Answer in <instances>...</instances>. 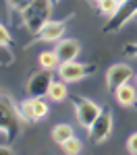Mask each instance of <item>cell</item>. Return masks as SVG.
Returning <instances> with one entry per match:
<instances>
[{
  "instance_id": "cell-1",
  "label": "cell",
  "mask_w": 137,
  "mask_h": 155,
  "mask_svg": "<svg viewBox=\"0 0 137 155\" xmlns=\"http://www.w3.org/2000/svg\"><path fill=\"white\" fill-rule=\"evenodd\" d=\"M52 6H54L52 0H33V2L21 12V23H23V27L29 33L37 35L39 29L50 21Z\"/></svg>"
},
{
  "instance_id": "cell-2",
  "label": "cell",
  "mask_w": 137,
  "mask_h": 155,
  "mask_svg": "<svg viewBox=\"0 0 137 155\" xmlns=\"http://www.w3.org/2000/svg\"><path fill=\"white\" fill-rule=\"evenodd\" d=\"M73 110H75V118L79 122V126L87 130L96 122V118L102 114L104 107L100 104H96V101H91V99H87V97H79V99L73 101Z\"/></svg>"
},
{
  "instance_id": "cell-3",
  "label": "cell",
  "mask_w": 137,
  "mask_h": 155,
  "mask_svg": "<svg viewBox=\"0 0 137 155\" xmlns=\"http://www.w3.org/2000/svg\"><path fill=\"white\" fill-rule=\"evenodd\" d=\"M110 134H112V112L102 110V114L96 118V122L87 128V137L96 145H102L110 139Z\"/></svg>"
},
{
  "instance_id": "cell-4",
  "label": "cell",
  "mask_w": 137,
  "mask_h": 155,
  "mask_svg": "<svg viewBox=\"0 0 137 155\" xmlns=\"http://www.w3.org/2000/svg\"><path fill=\"white\" fill-rule=\"evenodd\" d=\"M58 77L67 83H79L83 81L89 72L94 71V66H87L83 62H77V60H64L58 64Z\"/></svg>"
},
{
  "instance_id": "cell-5",
  "label": "cell",
  "mask_w": 137,
  "mask_h": 155,
  "mask_svg": "<svg viewBox=\"0 0 137 155\" xmlns=\"http://www.w3.org/2000/svg\"><path fill=\"white\" fill-rule=\"evenodd\" d=\"M131 79H135V72L129 64L118 62V64H112L110 68L106 71V85L110 89H116L125 83H131Z\"/></svg>"
},
{
  "instance_id": "cell-6",
  "label": "cell",
  "mask_w": 137,
  "mask_h": 155,
  "mask_svg": "<svg viewBox=\"0 0 137 155\" xmlns=\"http://www.w3.org/2000/svg\"><path fill=\"white\" fill-rule=\"evenodd\" d=\"M50 83H52V77L50 71H37L29 77L27 81V97H46L48 95Z\"/></svg>"
},
{
  "instance_id": "cell-7",
  "label": "cell",
  "mask_w": 137,
  "mask_h": 155,
  "mask_svg": "<svg viewBox=\"0 0 137 155\" xmlns=\"http://www.w3.org/2000/svg\"><path fill=\"white\" fill-rule=\"evenodd\" d=\"M54 52L60 58V62L64 60H75L81 52V44L73 39V37H60L58 41H54Z\"/></svg>"
},
{
  "instance_id": "cell-8",
  "label": "cell",
  "mask_w": 137,
  "mask_h": 155,
  "mask_svg": "<svg viewBox=\"0 0 137 155\" xmlns=\"http://www.w3.org/2000/svg\"><path fill=\"white\" fill-rule=\"evenodd\" d=\"M64 31H67V23H64V21H54V19H50L48 23L39 29L37 39L54 44V41H58L60 37H64Z\"/></svg>"
},
{
  "instance_id": "cell-9",
  "label": "cell",
  "mask_w": 137,
  "mask_h": 155,
  "mask_svg": "<svg viewBox=\"0 0 137 155\" xmlns=\"http://www.w3.org/2000/svg\"><path fill=\"white\" fill-rule=\"evenodd\" d=\"M137 15V0H127V4H123L121 6V11H118V15L114 17V19H110V23H108V27H106V31H116V29H121L125 23H129L133 17Z\"/></svg>"
},
{
  "instance_id": "cell-10",
  "label": "cell",
  "mask_w": 137,
  "mask_h": 155,
  "mask_svg": "<svg viewBox=\"0 0 137 155\" xmlns=\"http://www.w3.org/2000/svg\"><path fill=\"white\" fill-rule=\"evenodd\" d=\"M114 97L118 101V106L123 107H133L137 104V87L131 83H125L114 89Z\"/></svg>"
},
{
  "instance_id": "cell-11",
  "label": "cell",
  "mask_w": 137,
  "mask_h": 155,
  "mask_svg": "<svg viewBox=\"0 0 137 155\" xmlns=\"http://www.w3.org/2000/svg\"><path fill=\"white\" fill-rule=\"evenodd\" d=\"M67 81H52L50 83V89H48V99L50 101H54V104H60V101H64L67 97H69V87H67Z\"/></svg>"
},
{
  "instance_id": "cell-12",
  "label": "cell",
  "mask_w": 137,
  "mask_h": 155,
  "mask_svg": "<svg viewBox=\"0 0 137 155\" xmlns=\"http://www.w3.org/2000/svg\"><path fill=\"white\" fill-rule=\"evenodd\" d=\"M15 126H17V122H15V114H12V110L6 106V104L0 101V132H4V134L9 137Z\"/></svg>"
},
{
  "instance_id": "cell-13",
  "label": "cell",
  "mask_w": 137,
  "mask_h": 155,
  "mask_svg": "<svg viewBox=\"0 0 137 155\" xmlns=\"http://www.w3.org/2000/svg\"><path fill=\"white\" fill-rule=\"evenodd\" d=\"M50 137H52V141H54L56 145H60V147H62L71 137H75V130H73L71 124H64V122H62V124H56V126L52 128Z\"/></svg>"
},
{
  "instance_id": "cell-14",
  "label": "cell",
  "mask_w": 137,
  "mask_h": 155,
  "mask_svg": "<svg viewBox=\"0 0 137 155\" xmlns=\"http://www.w3.org/2000/svg\"><path fill=\"white\" fill-rule=\"evenodd\" d=\"M37 62H39V68H44V71H56L60 64V58L56 56L54 50H44V52H39Z\"/></svg>"
},
{
  "instance_id": "cell-15",
  "label": "cell",
  "mask_w": 137,
  "mask_h": 155,
  "mask_svg": "<svg viewBox=\"0 0 137 155\" xmlns=\"http://www.w3.org/2000/svg\"><path fill=\"white\" fill-rule=\"evenodd\" d=\"M96 4H98L100 15H104V17H108V19H114V17L118 15V11H121V4H118L116 0H98Z\"/></svg>"
},
{
  "instance_id": "cell-16",
  "label": "cell",
  "mask_w": 137,
  "mask_h": 155,
  "mask_svg": "<svg viewBox=\"0 0 137 155\" xmlns=\"http://www.w3.org/2000/svg\"><path fill=\"white\" fill-rule=\"evenodd\" d=\"M31 99H33V122H39L48 116L50 106L44 97H31Z\"/></svg>"
},
{
  "instance_id": "cell-17",
  "label": "cell",
  "mask_w": 137,
  "mask_h": 155,
  "mask_svg": "<svg viewBox=\"0 0 137 155\" xmlns=\"http://www.w3.org/2000/svg\"><path fill=\"white\" fill-rule=\"evenodd\" d=\"M19 112L27 122H33V99L27 97V99H21L19 101Z\"/></svg>"
},
{
  "instance_id": "cell-18",
  "label": "cell",
  "mask_w": 137,
  "mask_h": 155,
  "mask_svg": "<svg viewBox=\"0 0 137 155\" xmlns=\"http://www.w3.org/2000/svg\"><path fill=\"white\" fill-rule=\"evenodd\" d=\"M81 149H83V145H81V141L77 137H71L67 143L62 145V151L67 155H77V153H81Z\"/></svg>"
},
{
  "instance_id": "cell-19",
  "label": "cell",
  "mask_w": 137,
  "mask_h": 155,
  "mask_svg": "<svg viewBox=\"0 0 137 155\" xmlns=\"http://www.w3.org/2000/svg\"><path fill=\"white\" fill-rule=\"evenodd\" d=\"M4 2H6V8L11 12H23L33 0H4Z\"/></svg>"
},
{
  "instance_id": "cell-20",
  "label": "cell",
  "mask_w": 137,
  "mask_h": 155,
  "mask_svg": "<svg viewBox=\"0 0 137 155\" xmlns=\"http://www.w3.org/2000/svg\"><path fill=\"white\" fill-rule=\"evenodd\" d=\"M12 44V37L9 33V29H6V25L0 23V48H6V46H11Z\"/></svg>"
},
{
  "instance_id": "cell-21",
  "label": "cell",
  "mask_w": 137,
  "mask_h": 155,
  "mask_svg": "<svg viewBox=\"0 0 137 155\" xmlns=\"http://www.w3.org/2000/svg\"><path fill=\"white\" fill-rule=\"evenodd\" d=\"M127 151L131 155H137V132H131L127 137Z\"/></svg>"
},
{
  "instance_id": "cell-22",
  "label": "cell",
  "mask_w": 137,
  "mask_h": 155,
  "mask_svg": "<svg viewBox=\"0 0 137 155\" xmlns=\"http://www.w3.org/2000/svg\"><path fill=\"white\" fill-rule=\"evenodd\" d=\"M0 153H12L11 145H0Z\"/></svg>"
},
{
  "instance_id": "cell-23",
  "label": "cell",
  "mask_w": 137,
  "mask_h": 155,
  "mask_svg": "<svg viewBox=\"0 0 137 155\" xmlns=\"http://www.w3.org/2000/svg\"><path fill=\"white\" fill-rule=\"evenodd\" d=\"M131 52H133V54L137 56V44H133V48H131Z\"/></svg>"
},
{
  "instance_id": "cell-24",
  "label": "cell",
  "mask_w": 137,
  "mask_h": 155,
  "mask_svg": "<svg viewBox=\"0 0 137 155\" xmlns=\"http://www.w3.org/2000/svg\"><path fill=\"white\" fill-rule=\"evenodd\" d=\"M116 2H118L121 6H123V4H127V0H116Z\"/></svg>"
},
{
  "instance_id": "cell-25",
  "label": "cell",
  "mask_w": 137,
  "mask_h": 155,
  "mask_svg": "<svg viewBox=\"0 0 137 155\" xmlns=\"http://www.w3.org/2000/svg\"><path fill=\"white\" fill-rule=\"evenodd\" d=\"M52 2H54V4H58V0H52Z\"/></svg>"
},
{
  "instance_id": "cell-26",
  "label": "cell",
  "mask_w": 137,
  "mask_h": 155,
  "mask_svg": "<svg viewBox=\"0 0 137 155\" xmlns=\"http://www.w3.org/2000/svg\"><path fill=\"white\" fill-rule=\"evenodd\" d=\"M135 83H137V72H135Z\"/></svg>"
},
{
  "instance_id": "cell-27",
  "label": "cell",
  "mask_w": 137,
  "mask_h": 155,
  "mask_svg": "<svg viewBox=\"0 0 137 155\" xmlns=\"http://www.w3.org/2000/svg\"><path fill=\"white\" fill-rule=\"evenodd\" d=\"M133 19H135V21H137V15H135V17H133Z\"/></svg>"
},
{
  "instance_id": "cell-28",
  "label": "cell",
  "mask_w": 137,
  "mask_h": 155,
  "mask_svg": "<svg viewBox=\"0 0 137 155\" xmlns=\"http://www.w3.org/2000/svg\"><path fill=\"white\" fill-rule=\"evenodd\" d=\"M91 2H98V0H91Z\"/></svg>"
}]
</instances>
